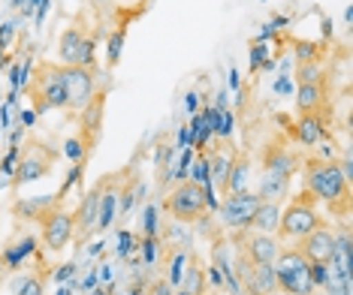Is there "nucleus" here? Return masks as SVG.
<instances>
[{
    "instance_id": "obj_40",
    "label": "nucleus",
    "mask_w": 353,
    "mask_h": 295,
    "mask_svg": "<svg viewBox=\"0 0 353 295\" xmlns=\"http://www.w3.org/2000/svg\"><path fill=\"white\" fill-rule=\"evenodd\" d=\"M15 28H19L15 21H6V25L0 28V52H3L6 45H10V39H12V34H15Z\"/></svg>"
},
{
    "instance_id": "obj_13",
    "label": "nucleus",
    "mask_w": 353,
    "mask_h": 295,
    "mask_svg": "<svg viewBox=\"0 0 353 295\" xmlns=\"http://www.w3.org/2000/svg\"><path fill=\"white\" fill-rule=\"evenodd\" d=\"M239 256V253H236ZM239 283H242L245 295H275L278 283H275V268L266 265V262H248L239 256Z\"/></svg>"
},
{
    "instance_id": "obj_41",
    "label": "nucleus",
    "mask_w": 353,
    "mask_h": 295,
    "mask_svg": "<svg viewBox=\"0 0 353 295\" xmlns=\"http://www.w3.org/2000/svg\"><path fill=\"white\" fill-rule=\"evenodd\" d=\"M184 109L190 111V118H194L196 111L203 109V106H199V94H196V91H188V97H184Z\"/></svg>"
},
{
    "instance_id": "obj_19",
    "label": "nucleus",
    "mask_w": 353,
    "mask_h": 295,
    "mask_svg": "<svg viewBox=\"0 0 353 295\" xmlns=\"http://www.w3.org/2000/svg\"><path fill=\"white\" fill-rule=\"evenodd\" d=\"M163 277H166V283L172 286H179L181 283V277H184V271H188V262H190V256H194V250L190 247H179V244H166L163 247Z\"/></svg>"
},
{
    "instance_id": "obj_2",
    "label": "nucleus",
    "mask_w": 353,
    "mask_h": 295,
    "mask_svg": "<svg viewBox=\"0 0 353 295\" xmlns=\"http://www.w3.org/2000/svg\"><path fill=\"white\" fill-rule=\"evenodd\" d=\"M299 172V157L293 154L284 142H269L263 151V172H260V190H254L263 202H281L290 193V181Z\"/></svg>"
},
{
    "instance_id": "obj_26",
    "label": "nucleus",
    "mask_w": 353,
    "mask_h": 295,
    "mask_svg": "<svg viewBox=\"0 0 353 295\" xmlns=\"http://www.w3.org/2000/svg\"><path fill=\"white\" fill-rule=\"evenodd\" d=\"M91 145H88V142L82 139V135L79 133H73V135H67V139H63V148H61V157H67V163H85L88 157H91Z\"/></svg>"
},
{
    "instance_id": "obj_36",
    "label": "nucleus",
    "mask_w": 353,
    "mask_h": 295,
    "mask_svg": "<svg viewBox=\"0 0 353 295\" xmlns=\"http://www.w3.org/2000/svg\"><path fill=\"white\" fill-rule=\"evenodd\" d=\"M296 63H305V61H320V45L314 43H296Z\"/></svg>"
},
{
    "instance_id": "obj_30",
    "label": "nucleus",
    "mask_w": 353,
    "mask_h": 295,
    "mask_svg": "<svg viewBox=\"0 0 353 295\" xmlns=\"http://www.w3.org/2000/svg\"><path fill=\"white\" fill-rule=\"evenodd\" d=\"M188 181H194L199 187H212V172H208L205 151H196L194 154V163H190V169H188Z\"/></svg>"
},
{
    "instance_id": "obj_3",
    "label": "nucleus",
    "mask_w": 353,
    "mask_h": 295,
    "mask_svg": "<svg viewBox=\"0 0 353 295\" xmlns=\"http://www.w3.org/2000/svg\"><path fill=\"white\" fill-rule=\"evenodd\" d=\"M272 268H275L278 292H284V295H314L317 292L314 281H311V262L296 247H281Z\"/></svg>"
},
{
    "instance_id": "obj_22",
    "label": "nucleus",
    "mask_w": 353,
    "mask_h": 295,
    "mask_svg": "<svg viewBox=\"0 0 353 295\" xmlns=\"http://www.w3.org/2000/svg\"><path fill=\"white\" fill-rule=\"evenodd\" d=\"M323 100H326L323 85H296V109H299V115H320Z\"/></svg>"
},
{
    "instance_id": "obj_38",
    "label": "nucleus",
    "mask_w": 353,
    "mask_h": 295,
    "mask_svg": "<svg viewBox=\"0 0 353 295\" xmlns=\"http://www.w3.org/2000/svg\"><path fill=\"white\" fill-rule=\"evenodd\" d=\"M290 91H296L293 76H284V73H281L278 82H275V94H278V97H284V94H290Z\"/></svg>"
},
{
    "instance_id": "obj_20",
    "label": "nucleus",
    "mask_w": 353,
    "mask_h": 295,
    "mask_svg": "<svg viewBox=\"0 0 353 295\" xmlns=\"http://www.w3.org/2000/svg\"><path fill=\"white\" fill-rule=\"evenodd\" d=\"M175 295H208V281H205V265L199 262V256L194 253L188 262V271H184L181 283L172 289Z\"/></svg>"
},
{
    "instance_id": "obj_34",
    "label": "nucleus",
    "mask_w": 353,
    "mask_h": 295,
    "mask_svg": "<svg viewBox=\"0 0 353 295\" xmlns=\"http://www.w3.org/2000/svg\"><path fill=\"white\" fill-rule=\"evenodd\" d=\"M133 253L139 256V235L130 229H121L118 232V259H133Z\"/></svg>"
},
{
    "instance_id": "obj_43",
    "label": "nucleus",
    "mask_w": 353,
    "mask_h": 295,
    "mask_svg": "<svg viewBox=\"0 0 353 295\" xmlns=\"http://www.w3.org/2000/svg\"><path fill=\"white\" fill-rule=\"evenodd\" d=\"M19 118H21V127L28 130V127H34V121H37V111H34V109H25Z\"/></svg>"
},
{
    "instance_id": "obj_15",
    "label": "nucleus",
    "mask_w": 353,
    "mask_h": 295,
    "mask_svg": "<svg viewBox=\"0 0 353 295\" xmlns=\"http://www.w3.org/2000/svg\"><path fill=\"white\" fill-rule=\"evenodd\" d=\"M121 181L124 175L118 178H103L100 181V208H97V232H109L118 220V202H121Z\"/></svg>"
},
{
    "instance_id": "obj_16",
    "label": "nucleus",
    "mask_w": 353,
    "mask_h": 295,
    "mask_svg": "<svg viewBox=\"0 0 353 295\" xmlns=\"http://www.w3.org/2000/svg\"><path fill=\"white\" fill-rule=\"evenodd\" d=\"M97 208H100V187H91V193H85L79 208L73 211V226H76L73 241L85 244L88 238L97 232Z\"/></svg>"
},
{
    "instance_id": "obj_24",
    "label": "nucleus",
    "mask_w": 353,
    "mask_h": 295,
    "mask_svg": "<svg viewBox=\"0 0 353 295\" xmlns=\"http://www.w3.org/2000/svg\"><path fill=\"white\" fill-rule=\"evenodd\" d=\"M208 157V172H212V187L218 193L227 196V181H230V169H232V157L227 151H214V154H205Z\"/></svg>"
},
{
    "instance_id": "obj_11",
    "label": "nucleus",
    "mask_w": 353,
    "mask_h": 295,
    "mask_svg": "<svg viewBox=\"0 0 353 295\" xmlns=\"http://www.w3.org/2000/svg\"><path fill=\"white\" fill-rule=\"evenodd\" d=\"M39 226H43V244H46V250H49V253L67 250V244L73 241V235H76L73 211L61 208V202L39 217Z\"/></svg>"
},
{
    "instance_id": "obj_44",
    "label": "nucleus",
    "mask_w": 353,
    "mask_h": 295,
    "mask_svg": "<svg viewBox=\"0 0 353 295\" xmlns=\"http://www.w3.org/2000/svg\"><path fill=\"white\" fill-rule=\"evenodd\" d=\"M275 295H278V292H275Z\"/></svg>"
},
{
    "instance_id": "obj_4",
    "label": "nucleus",
    "mask_w": 353,
    "mask_h": 295,
    "mask_svg": "<svg viewBox=\"0 0 353 295\" xmlns=\"http://www.w3.org/2000/svg\"><path fill=\"white\" fill-rule=\"evenodd\" d=\"M25 91L34 97V111L37 118L46 115L52 109H67V94H63V78H61V63L43 61L39 67H34L30 82Z\"/></svg>"
},
{
    "instance_id": "obj_27",
    "label": "nucleus",
    "mask_w": 353,
    "mask_h": 295,
    "mask_svg": "<svg viewBox=\"0 0 353 295\" xmlns=\"http://www.w3.org/2000/svg\"><path fill=\"white\" fill-rule=\"evenodd\" d=\"M163 223H160V202H148L145 214H142V232H136L139 238H160Z\"/></svg>"
},
{
    "instance_id": "obj_37",
    "label": "nucleus",
    "mask_w": 353,
    "mask_h": 295,
    "mask_svg": "<svg viewBox=\"0 0 353 295\" xmlns=\"http://www.w3.org/2000/svg\"><path fill=\"white\" fill-rule=\"evenodd\" d=\"M145 295H175L172 286L166 283V277H154L148 286H145Z\"/></svg>"
},
{
    "instance_id": "obj_35",
    "label": "nucleus",
    "mask_w": 353,
    "mask_h": 295,
    "mask_svg": "<svg viewBox=\"0 0 353 295\" xmlns=\"http://www.w3.org/2000/svg\"><path fill=\"white\" fill-rule=\"evenodd\" d=\"M232 130H236V115H232L230 109H221V124H218V133H214V139L230 142L232 139Z\"/></svg>"
},
{
    "instance_id": "obj_31",
    "label": "nucleus",
    "mask_w": 353,
    "mask_h": 295,
    "mask_svg": "<svg viewBox=\"0 0 353 295\" xmlns=\"http://www.w3.org/2000/svg\"><path fill=\"white\" fill-rule=\"evenodd\" d=\"M248 54H251V76H256L260 69H272V63H275L269 58V43H263V39H254Z\"/></svg>"
},
{
    "instance_id": "obj_1",
    "label": "nucleus",
    "mask_w": 353,
    "mask_h": 295,
    "mask_svg": "<svg viewBox=\"0 0 353 295\" xmlns=\"http://www.w3.org/2000/svg\"><path fill=\"white\" fill-rule=\"evenodd\" d=\"M305 193L314 196V202H323L332 217H347L350 214V181L339 169V160H311L302 163Z\"/></svg>"
},
{
    "instance_id": "obj_12",
    "label": "nucleus",
    "mask_w": 353,
    "mask_h": 295,
    "mask_svg": "<svg viewBox=\"0 0 353 295\" xmlns=\"http://www.w3.org/2000/svg\"><path fill=\"white\" fill-rule=\"evenodd\" d=\"M58 58L63 67L97 69V63H94V39H88L85 30H79V28H67L58 36Z\"/></svg>"
},
{
    "instance_id": "obj_39",
    "label": "nucleus",
    "mask_w": 353,
    "mask_h": 295,
    "mask_svg": "<svg viewBox=\"0 0 353 295\" xmlns=\"http://www.w3.org/2000/svg\"><path fill=\"white\" fill-rule=\"evenodd\" d=\"M76 262H67V265H61L58 271H54V281H58V283H63V281H73V277H76Z\"/></svg>"
},
{
    "instance_id": "obj_17",
    "label": "nucleus",
    "mask_w": 353,
    "mask_h": 295,
    "mask_svg": "<svg viewBox=\"0 0 353 295\" xmlns=\"http://www.w3.org/2000/svg\"><path fill=\"white\" fill-rule=\"evenodd\" d=\"M290 135L302 148H317L320 142L329 139V127L323 121V115H299L290 124Z\"/></svg>"
},
{
    "instance_id": "obj_8",
    "label": "nucleus",
    "mask_w": 353,
    "mask_h": 295,
    "mask_svg": "<svg viewBox=\"0 0 353 295\" xmlns=\"http://www.w3.org/2000/svg\"><path fill=\"white\" fill-rule=\"evenodd\" d=\"M61 78H63V94H67V115H79L88 102L100 94L97 69L88 67H63L61 63Z\"/></svg>"
},
{
    "instance_id": "obj_33",
    "label": "nucleus",
    "mask_w": 353,
    "mask_h": 295,
    "mask_svg": "<svg viewBox=\"0 0 353 295\" xmlns=\"http://www.w3.org/2000/svg\"><path fill=\"white\" fill-rule=\"evenodd\" d=\"M124 39H127V30L118 28L115 34H109V43H106V67H118L121 61V52H124Z\"/></svg>"
},
{
    "instance_id": "obj_29",
    "label": "nucleus",
    "mask_w": 353,
    "mask_h": 295,
    "mask_svg": "<svg viewBox=\"0 0 353 295\" xmlns=\"http://www.w3.org/2000/svg\"><path fill=\"white\" fill-rule=\"evenodd\" d=\"M30 73H34V58L25 54L21 61H15L10 67V82H12V91H25L28 82H30Z\"/></svg>"
},
{
    "instance_id": "obj_14",
    "label": "nucleus",
    "mask_w": 353,
    "mask_h": 295,
    "mask_svg": "<svg viewBox=\"0 0 353 295\" xmlns=\"http://www.w3.org/2000/svg\"><path fill=\"white\" fill-rule=\"evenodd\" d=\"M296 250L308 262H323V265H329V259H332V253H335V229L320 223V226H314L308 235H302L299 241H296Z\"/></svg>"
},
{
    "instance_id": "obj_7",
    "label": "nucleus",
    "mask_w": 353,
    "mask_h": 295,
    "mask_svg": "<svg viewBox=\"0 0 353 295\" xmlns=\"http://www.w3.org/2000/svg\"><path fill=\"white\" fill-rule=\"evenodd\" d=\"M320 214H317V202L311 193L293 196V202L281 211V223H278V238H290V241H299L302 235H308L314 226H320Z\"/></svg>"
},
{
    "instance_id": "obj_25",
    "label": "nucleus",
    "mask_w": 353,
    "mask_h": 295,
    "mask_svg": "<svg viewBox=\"0 0 353 295\" xmlns=\"http://www.w3.org/2000/svg\"><path fill=\"white\" fill-rule=\"evenodd\" d=\"M37 250V238L34 235H28V238H21L19 244H10L3 250V268L6 271H15V268H21V262H25L30 253Z\"/></svg>"
},
{
    "instance_id": "obj_5",
    "label": "nucleus",
    "mask_w": 353,
    "mask_h": 295,
    "mask_svg": "<svg viewBox=\"0 0 353 295\" xmlns=\"http://www.w3.org/2000/svg\"><path fill=\"white\" fill-rule=\"evenodd\" d=\"M58 151L49 148L46 142L39 139H30L28 145H21V154H19V163H15V172H12V181L10 187H25V184H34L39 178H49L54 163H58Z\"/></svg>"
},
{
    "instance_id": "obj_23",
    "label": "nucleus",
    "mask_w": 353,
    "mask_h": 295,
    "mask_svg": "<svg viewBox=\"0 0 353 295\" xmlns=\"http://www.w3.org/2000/svg\"><path fill=\"white\" fill-rule=\"evenodd\" d=\"M278 223H281V202H260L251 217V229L254 232H266V235H278Z\"/></svg>"
},
{
    "instance_id": "obj_18",
    "label": "nucleus",
    "mask_w": 353,
    "mask_h": 295,
    "mask_svg": "<svg viewBox=\"0 0 353 295\" xmlns=\"http://www.w3.org/2000/svg\"><path fill=\"white\" fill-rule=\"evenodd\" d=\"M103 109H106V94H97L88 106L79 111V135L88 142V145L94 148V142H97V135H100V130H103Z\"/></svg>"
},
{
    "instance_id": "obj_42",
    "label": "nucleus",
    "mask_w": 353,
    "mask_h": 295,
    "mask_svg": "<svg viewBox=\"0 0 353 295\" xmlns=\"http://www.w3.org/2000/svg\"><path fill=\"white\" fill-rule=\"evenodd\" d=\"M230 78H227V85H230V91H236L239 94V87H242V73H239L236 67H230V73H227Z\"/></svg>"
},
{
    "instance_id": "obj_28",
    "label": "nucleus",
    "mask_w": 353,
    "mask_h": 295,
    "mask_svg": "<svg viewBox=\"0 0 353 295\" xmlns=\"http://www.w3.org/2000/svg\"><path fill=\"white\" fill-rule=\"evenodd\" d=\"M323 67L320 61H305V63H296V73H293V82L296 85H323Z\"/></svg>"
},
{
    "instance_id": "obj_32",
    "label": "nucleus",
    "mask_w": 353,
    "mask_h": 295,
    "mask_svg": "<svg viewBox=\"0 0 353 295\" xmlns=\"http://www.w3.org/2000/svg\"><path fill=\"white\" fill-rule=\"evenodd\" d=\"M46 292V277L39 274H21L12 283V295H43Z\"/></svg>"
},
{
    "instance_id": "obj_6",
    "label": "nucleus",
    "mask_w": 353,
    "mask_h": 295,
    "mask_svg": "<svg viewBox=\"0 0 353 295\" xmlns=\"http://www.w3.org/2000/svg\"><path fill=\"white\" fill-rule=\"evenodd\" d=\"M163 211L170 214L175 223H199L208 214L205 208V196L203 187L194 184V181H179L163 199Z\"/></svg>"
},
{
    "instance_id": "obj_10",
    "label": "nucleus",
    "mask_w": 353,
    "mask_h": 295,
    "mask_svg": "<svg viewBox=\"0 0 353 295\" xmlns=\"http://www.w3.org/2000/svg\"><path fill=\"white\" fill-rule=\"evenodd\" d=\"M230 241L236 244V253L248 262H266L272 265L275 256L281 253V238L266 235V232H254V229H242V232L230 235Z\"/></svg>"
},
{
    "instance_id": "obj_21",
    "label": "nucleus",
    "mask_w": 353,
    "mask_h": 295,
    "mask_svg": "<svg viewBox=\"0 0 353 295\" xmlns=\"http://www.w3.org/2000/svg\"><path fill=\"white\" fill-rule=\"evenodd\" d=\"M58 205V196H30V199H15L12 202V214L19 220H37L43 217L49 208Z\"/></svg>"
},
{
    "instance_id": "obj_9",
    "label": "nucleus",
    "mask_w": 353,
    "mask_h": 295,
    "mask_svg": "<svg viewBox=\"0 0 353 295\" xmlns=\"http://www.w3.org/2000/svg\"><path fill=\"white\" fill-rule=\"evenodd\" d=\"M263 199L254 193V190H242V193H227L221 199V205H218V220H221V226L227 229L230 235H236V232H242V229H251V217H254V211H256V205H260Z\"/></svg>"
}]
</instances>
